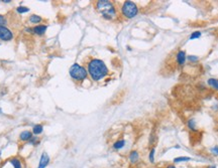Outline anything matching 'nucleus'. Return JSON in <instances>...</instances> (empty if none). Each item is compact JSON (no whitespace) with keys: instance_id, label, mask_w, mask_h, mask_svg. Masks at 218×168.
Wrapping results in <instances>:
<instances>
[{"instance_id":"f257e3e1","label":"nucleus","mask_w":218,"mask_h":168,"mask_svg":"<svg viewBox=\"0 0 218 168\" xmlns=\"http://www.w3.org/2000/svg\"><path fill=\"white\" fill-rule=\"evenodd\" d=\"M87 71L88 75L94 82H99L107 77L109 74V70L102 59L92 58L87 63Z\"/></svg>"},{"instance_id":"f03ea898","label":"nucleus","mask_w":218,"mask_h":168,"mask_svg":"<svg viewBox=\"0 0 218 168\" xmlns=\"http://www.w3.org/2000/svg\"><path fill=\"white\" fill-rule=\"evenodd\" d=\"M95 8L106 20H113L117 17V9L114 3L109 0H98L95 2Z\"/></svg>"},{"instance_id":"7ed1b4c3","label":"nucleus","mask_w":218,"mask_h":168,"mask_svg":"<svg viewBox=\"0 0 218 168\" xmlns=\"http://www.w3.org/2000/svg\"><path fill=\"white\" fill-rule=\"evenodd\" d=\"M69 75L70 77L76 82H83L88 78V71L87 69H85L83 66L79 63H73L69 70Z\"/></svg>"},{"instance_id":"20e7f679","label":"nucleus","mask_w":218,"mask_h":168,"mask_svg":"<svg viewBox=\"0 0 218 168\" xmlns=\"http://www.w3.org/2000/svg\"><path fill=\"white\" fill-rule=\"evenodd\" d=\"M120 12L125 18L131 19L139 14V7L133 1H124L120 8Z\"/></svg>"},{"instance_id":"39448f33","label":"nucleus","mask_w":218,"mask_h":168,"mask_svg":"<svg viewBox=\"0 0 218 168\" xmlns=\"http://www.w3.org/2000/svg\"><path fill=\"white\" fill-rule=\"evenodd\" d=\"M13 38V32L6 26H0V41H10Z\"/></svg>"},{"instance_id":"423d86ee","label":"nucleus","mask_w":218,"mask_h":168,"mask_svg":"<svg viewBox=\"0 0 218 168\" xmlns=\"http://www.w3.org/2000/svg\"><path fill=\"white\" fill-rule=\"evenodd\" d=\"M175 59H176V62H177L178 66L183 67L186 63V62H187V54H186V51L183 50H178Z\"/></svg>"},{"instance_id":"0eeeda50","label":"nucleus","mask_w":218,"mask_h":168,"mask_svg":"<svg viewBox=\"0 0 218 168\" xmlns=\"http://www.w3.org/2000/svg\"><path fill=\"white\" fill-rule=\"evenodd\" d=\"M50 156L47 153V152H43L42 156H40V159H39V166L38 168H46L48 163H50Z\"/></svg>"},{"instance_id":"6e6552de","label":"nucleus","mask_w":218,"mask_h":168,"mask_svg":"<svg viewBox=\"0 0 218 168\" xmlns=\"http://www.w3.org/2000/svg\"><path fill=\"white\" fill-rule=\"evenodd\" d=\"M48 29V25L46 24H38L32 27V33L35 35H43Z\"/></svg>"},{"instance_id":"1a4fd4ad","label":"nucleus","mask_w":218,"mask_h":168,"mask_svg":"<svg viewBox=\"0 0 218 168\" xmlns=\"http://www.w3.org/2000/svg\"><path fill=\"white\" fill-rule=\"evenodd\" d=\"M34 137V134H32V131H28V130H24L22 131L19 135V140L22 142H26L30 141V140Z\"/></svg>"},{"instance_id":"9d476101","label":"nucleus","mask_w":218,"mask_h":168,"mask_svg":"<svg viewBox=\"0 0 218 168\" xmlns=\"http://www.w3.org/2000/svg\"><path fill=\"white\" fill-rule=\"evenodd\" d=\"M128 159L131 164H136L139 161V153L137 150H131L128 154Z\"/></svg>"},{"instance_id":"9b49d317","label":"nucleus","mask_w":218,"mask_h":168,"mask_svg":"<svg viewBox=\"0 0 218 168\" xmlns=\"http://www.w3.org/2000/svg\"><path fill=\"white\" fill-rule=\"evenodd\" d=\"M125 143H126V142H125L124 139H119V140H117V141H115L114 143H113L112 148L114 150H120L125 146Z\"/></svg>"},{"instance_id":"f8f14e48","label":"nucleus","mask_w":218,"mask_h":168,"mask_svg":"<svg viewBox=\"0 0 218 168\" xmlns=\"http://www.w3.org/2000/svg\"><path fill=\"white\" fill-rule=\"evenodd\" d=\"M28 20H30V23H34V24H39L40 22L43 21V18L39 16V15H38V14H31L30 16V18H28Z\"/></svg>"},{"instance_id":"ddd939ff","label":"nucleus","mask_w":218,"mask_h":168,"mask_svg":"<svg viewBox=\"0 0 218 168\" xmlns=\"http://www.w3.org/2000/svg\"><path fill=\"white\" fill-rule=\"evenodd\" d=\"M187 127L189 128L190 131L196 132V131H197V124H196L195 119H193V118L189 119L188 121H187Z\"/></svg>"},{"instance_id":"4468645a","label":"nucleus","mask_w":218,"mask_h":168,"mask_svg":"<svg viewBox=\"0 0 218 168\" xmlns=\"http://www.w3.org/2000/svg\"><path fill=\"white\" fill-rule=\"evenodd\" d=\"M43 132V127L42 124H36L32 128V134L34 135H40Z\"/></svg>"},{"instance_id":"2eb2a0df","label":"nucleus","mask_w":218,"mask_h":168,"mask_svg":"<svg viewBox=\"0 0 218 168\" xmlns=\"http://www.w3.org/2000/svg\"><path fill=\"white\" fill-rule=\"evenodd\" d=\"M207 85H208L209 87L213 88L214 90L218 91V80H217V79H213V78L208 79V81H207Z\"/></svg>"},{"instance_id":"dca6fc26","label":"nucleus","mask_w":218,"mask_h":168,"mask_svg":"<svg viewBox=\"0 0 218 168\" xmlns=\"http://www.w3.org/2000/svg\"><path fill=\"white\" fill-rule=\"evenodd\" d=\"M191 160L190 157H187V156H179V157L174 158L173 162L174 163H183V162H188Z\"/></svg>"},{"instance_id":"f3484780","label":"nucleus","mask_w":218,"mask_h":168,"mask_svg":"<svg viewBox=\"0 0 218 168\" xmlns=\"http://www.w3.org/2000/svg\"><path fill=\"white\" fill-rule=\"evenodd\" d=\"M10 163L12 164V166H13V168H22L21 161H20V160H19L18 158H16V157L11 158V159H10Z\"/></svg>"},{"instance_id":"a211bd4d","label":"nucleus","mask_w":218,"mask_h":168,"mask_svg":"<svg viewBox=\"0 0 218 168\" xmlns=\"http://www.w3.org/2000/svg\"><path fill=\"white\" fill-rule=\"evenodd\" d=\"M155 155H156V148L152 147L151 151H149V153H148V160L151 163H155V159H156Z\"/></svg>"},{"instance_id":"6ab92c4d","label":"nucleus","mask_w":218,"mask_h":168,"mask_svg":"<svg viewBox=\"0 0 218 168\" xmlns=\"http://www.w3.org/2000/svg\"><path fill=\"white\" fill-rule=\"evenodd\" d=\"M201 35H202V32L199 30H196V31H194V32L191 33V35H190V41H193V39H197V38H200L201 37Z\"/></svg>"},{"instance_id":"aec40b11","label":"nucleus","mask_w":218,"mask_h":168,"mask_svg":"<svg viewBox=\"0 0 218 168\" xmlns=\"http://www.w3.org/2000/svg\"><path fill=\"white\" fill-rule=\"evenodd\" d=\"M16 11H17V13L22 14V13L28 12V11H30V8H28V7H25V6H18L17 8H16Z\"/></svg>"},{"instance_id":"412c9836","label":"nucleus","mask_w":218,"mask_h":168,"mask_svg":"<svg viewBox=\"0 0 218 168\" xmlns=\"http://www.w3.org/2000/svg\"><path fill=\"white\" fill-rule=\"evenodd\" d=\"M187 61H189L190 62L196 63V62H199V58L196 57V55H188V57H187Z\"/></svg>"},{"instance_id":"4be33fe9","label":"nucleus","mask_w":218,"mask_h":168,"mask_svg":"<svg viewBox=\"0 0 218 168\" xmlns=\"http://www.w3.org/2000/svg\"><path fill=\"white\" fill-rule=\"evenodd\" d=\"M39 138L38 137H32L30 140V144H31L32 146H36V145H39Z\"/></svg>"},{"instance_id":"5701e85b","label":"nucleus","mask_w":218,"mask_h":168,"mask_svg":"<svg viewBox=\"0 0 218 168\" xmlns=\"http://www.w3.org/2000/svg\"><path fill=\"white\" fill-rule=\"evenodd\" d=\"M7 24V19L4 15L0 14V26H5Z\"/></svg>"},{"instance_id":"b1692460","label":"nucleus","mask_w":218,"mask_h":168,"mask_svg":"<svg viewBox=\"0 0 218 168\" xmlns=\"http://www.w3.org/2000/svg\"><path fill=\"white\" fill-rule=\"evenodd\" d=\"M210 152L214 155V156H218V146H214L212 148H210Z\"/></svg>"},{"instance_id":"393cba45","label":"nucleus","mask_w":218,"mask_h":168,"mask_svg":"<svg viewBox=\"0 0 218 168\" xmlns=\"http://www.w3.org/2000/svg\"><path fill=\"white\" fill-rule=\"evenodd\" d=\"M166 168H177L174 164H168L167 166H166Z\"/></svg>"},{"instance_id":"a878e982","label":"nucleus","mask_w":218,"mask_h":168,"mask_svg":"<svg viewBox=\"0 0 218 168\" xmlns=\"http://www.w3.org/2000/svg\"><path fill=\"white\" fill-rule=\"evenodd\" d=\"M206 168H216L215 165H208V166H206Z\"/></svg>"},{"instance_id":"bb28decb","label":"nucleus","mask_w":218,"mask_h":168,"mask_svg":"<svg viewBox=\"0 0 218 168\" xmlns=\"http://www.w3.org/2000/svg\"><path fill=\"white\" fill-rule=\"evenodd\" d=\"M3 2H4V3H10L11 0H3Z\"/></svg>"}]
</instances>
